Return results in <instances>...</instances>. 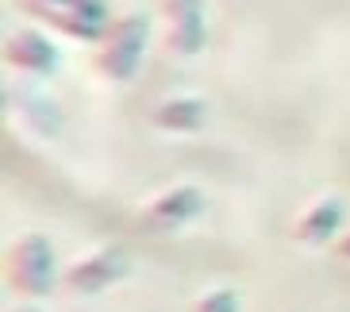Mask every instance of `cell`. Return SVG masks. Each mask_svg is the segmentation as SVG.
<instances>
[{
	"mask_svg": "<svg viewBox=\"0 0 350 312\" xmlns=\"http://www.w3.org/2000/svg\"><path fill=\"white\" fill-rule=\"evenodd\" d=\"M146 39H150V20L146 16H120V20L108 23L100 51H96V70H100L104 81H116V85L131 81L135 70H139V58L146 51Z\"/></svg>",
	"mask_w": 350,
	"mask_h": 312,
	"instance_id": "cell-1",
	"label": "cell"
},
{
	"mask_svg": "<svg viewBox=\"0 0 350 312\" xmlns=\"http://www.w3.org/2000/svg\"><path fill=\"white\" fill-rule=\"evenodd\" d=\"M4 274H8L12 289L23 293V297H31V301H39V297L54 293L58 278H54V247H51V239L39 235V231L20 235V239L8 247Z\"/></svg>",
	"mask_w": 350,
	"mask_h": 312,
	"instance_id": "cell-2",
	"label": "cell"
},
{
	"mask_svg": "<svg viewBox=\"0 0 350 312\" xmlns=\"http://www.w3.org/2000/svg\"><path fill=\"white\" fill-rule=\"evenodd\" d=\"M127 270H131V259H127L124 250L104 247V250H93L89 259H81L73 270H66L62 285L73 297H93V293H104L116 281H124Z\"/></svg>",
	"mask_w": 350,
	"mask_h": 312,
	"instance_id": "cell-3",
	"label": "cell"
},
{
	"mask_svg": "<svg viewBox=\"0 0 350 312\" xmlns=\"http://www.w3.org/2000/svg\"><path fill=\"white\" fill-rule=\"evenodd\" d=\"M200 208H204L200 189L196 185H174L139 212V224H143L146 231H170V228L189 224L193 216H200Z\"/></svg>",
	"mask_w": 350,
	"mask_h": 312,
	"instance_id": "cell-4",
	"label": "cell"
},
{
	"mask_svg": "<svg viewBox=\"0 0 350 312\" xmlns=\"http://www.w3.org/2000/svg\"><path fill=\"white\" fill-rule=\"evenodd\" d=\"M4 62L12 66V70H23V73H58V66H62V54H58V47H54L51 39L42 31H27V27H20V31H8V39H4Z\"/></svg>",
	"mask_w": 350,
	"mask_h": 312,
	"instance_id": "cell-5",
	"label": "cell"
},
{
	"mask_svg": "<svg viewBox=\"0 0 350 312\" xmlns=\"http://www.w3.org/2000/svg\"><path fill=\"white\" fill-rule=\"evenodd\" d=\"M4 96H8V108H16L20 124L31 127L35 135L54 139L58 131H62V112H58L54 96L39 93V89H27V85H16V89L8 85V89H4Z\"/></svg>",
	"mask_w": 350,
	"mask_h": 312,
	"instance_id": "cell-6",
	"label": "cell"
},
{
	"mask_svg": "<svg viewBox=\"0 0 350 312\" xmlns=\"http://www.w3.org/2000/svg\"><path fill=\"white\" fill-rule=\"evenodd\" d=\"M339 224H342V200L339 197H319L297 216L293 235H297L300 243H327L331 235L339 231Z\"/></svg>",
	"mask_w": 350,
	"mask_h": 312,
	"instance_id": "cell-7",
	"label": "cell"
},
{
	"mask_svg": "<svg viewBox=\"0 0 350 312\" xmlns=\"http://www.w3.org/2000/svg\"><path fill=\"white\" fill-rule=\"evenodd\" d=\"M208 120V104L200 96H170L154 108V124L162 131H196Z\"/></svg>",
	"mask_w": 350,
	"mask_h": 312,
	"instance_id": "cell-8",
	"label": "cell"
},
{
	"mask_svg": "<svg viewBox=\"0 0 350 312\" xmlns=\"http://www.w3.org/2000/svg\"><path fill=\"white\" fill-rule=\"evenodd\" d=\"M23 8L31 12L35 20H42L46 27H54V31L70 35V39H89V42H93V39H104L100 27L85 23L73 8H46V4H35V0H23Z\"/></svg>",
	"mask_w": 350,
	"mask_h": 312,
	"instance_id": "cell-9",
	"label": "cell"
},
{
	"mask_svg": "<svg viewBox=\"0 0 350 312\" xmlns=\"http://www.w3.org/2000/svg\"><path fill=\"white\" fill-rule=\"evenodd\" d=\"M165 51L177 58H193L204 51V20H189V23H170L165 35Z\"/></svg>",
	"mask_w": 350,
	"mask_h": 312,
	"instance_id": "cell-10",
	"label": "cell"
},
{
	"mask_svg": "<svg viewBox=\"0 0 350 312\" xmlns=\"http://www.w3.org/2000/svg\"><path fill=\"white\" fill-rule=\"evenodd\" d=\"M239 304H243L239 293L231 285H219V289H208L189 312H239Z\"/></svg>",
	"mask_w": 350,
	"mask_h": 312,
	"instance_id": "cell-11",
	"label": "cell"
},
{
	"mask_svg": "<svg viewBox=\"0 0 350 312\" xmlns=\"http://www.w3.org/2000/svg\"><path fill=\"white\" fill-rule=\"evenodd\" d=\"M162 12L170 23H189L204 20V0H162Z\"/></svg>",
	"mask_w": 350,
	"mask_h": 312,
	"instance_id": "cell-12",
	"label": "cell"
},
{
	"mask_svg": "<svg viewBox=\"0 0 350 312\" xmlns=\"http://www.w3.org/2000/svg\"><path fill=\"white\" fill-rule=\"evenodd\" d=\"M339 255H342V259H350V235H347V239H339Z\"/></svg>",
	"mask_w": 350,
	"mask_h": 312,
	"instance_id": "cell-13",
	"label": "cell"
},
{
	"mask_svg": "<svg viewBox=\"0 0 350 312\" xmlns=\"http://www.w3.org/2000/svg\"><path fill=\"white\" fill-rule=\"evenodd\" d=\"M8 312H39V309H31V304H16V309H8Z\"/></svg>",
	"mask_w": 350,
	"mask_h": 312,
	"instance_id": "cell-14",
	"label": "cell"
}]
</instances>
